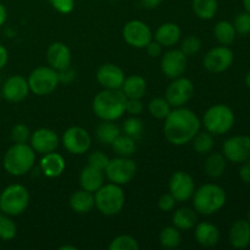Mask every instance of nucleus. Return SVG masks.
<instances>
[{
    "instance_id": "6e6552de",
    "label": "nucleus",
    "mask_w": 250,
    "mask_h": 250,
    "mask_svg": "<svg viewBox=\"0 0 250 250\" xmlns=\"http://www.w3.org/2000/svg\"><path fill=\"white\" fill-rule=\"evenodd\" d=\"M29 90L38 97H45L56 90L59 82L58 71L50 66H39L29 73L28 78Z\"/></svg>"
},
{
    "instance_id": "9d476101",
    "label": "nucleus",
    "mask_w": 250,
    "mask_h": 250,
    "mask_svg": "<svg viewBox=\"0 0 250 250\" xmlns=\"http://www.w3.org/2000/svg\"><path fill=\"white\" fill-rule=\"evenodd\" d=\"M61 143L65 150L72 155H83L90 149L92 137L83 127L72 126L63 132Z\"/></svg>"
},
{
    "instance_id": "f8f14e48",
    "label": "nucleus",
    "mask_w": 250,
    "mask_h": 250,
    "mask_svg": "<svg viewBox=\"0 0 250 250\" xmlns=\"http://www.w3.org/2000/svg\"><path fill=\"white\" fill-rule=\"evenodd\" d=\"M122 37L129 46L136 49H144L153 41V32L146 22L141 20H132L124 26Z\"/></svg>"
},
{
    "instance_id": "4c0bfd02",
    "label": "nucleus",
    "mask_w": 250,
    "mask_h": 250,
    "mask_svg": "<svg viewBox=\"0 0 250 250\" xmlns=\"http://www.w3.org/2000/svg\"><path fill=\"white\" fill-rule=\"evenodd\" d=\"M17 234V226L11 216L0 211V239L5 242L12 241Z\"/></svg>"
},
{
    "instance_id": "c03bdc74",
    "label": "nucleus",
    "mask_w": 250,
    "mask_h": 250,
    "mask_svg": "<svg viewBox=\"0 0 250 250\" xmlns=\"http://www.w3.org/2000/svg\"><path fill=\"white\" fill-rule=\"evenodd\" d=\"M54 10L63 15H67L75 9V0H49Z\"/></svg>"
},
{
    "instance_id": "f03ea898",
    "label": "nucleus",
    "mask_w": 250,
    "mask_h": 250,
    "mask_svg": "<svg viewBox=\"0 0 250 250\" xmlns=\"http://www.w3.org/2000/svg\"><path fill=\"white\" fill-rule=\"evenodd\" d=\"M126 100L121 89H103L93 99V112L102 121H116L126 112Z\"/></svg>"
},
{
    "instance_id": "1a4fd4ad",
    "label": "nucleus",
    "mask_w": 250,
    "mask_h": 250,
    "mask_svg": "<svg viewBox=\"0 0 250 250\" xmlns=\"http://www.w3.org/2000/svg\"><path fill=\"white\" fill-rule=\"evenodd\" d=\"M104 172L111 183L119 186L128 185L137 173V164L131 158L117 156L110 159Z\"/></svg>"
},
{
    "instance_id": "7ed1b4c3",
    "label": "nucleus",
    "mask_w": 250,
    "mask_h": 250,
    "mask_svg": "<svg viewBox=\"0 0 250 250\" xmlns=\"http://www.w3.org/2000/svg\"><path fill=\"white\" fill-rule=\"evenodd\" d=\"M37 153L27 143H15L10 146L2 159V166L9 175L20 177L33 168Z\"/></svg>"
},
{
    "instance_id": "f257e3e1",
    "label": "nucleus",
    "mask_w": 250,
    "mask_h": 250,
    "mask_svg": "<svg viewBox=\"0 0 250 250\" xmlns=\"http://www.w3.org/2000/svg\"><path fill=\"white\" fill-rule=\"evenodd\" d=\"M202 121L193 110L188 107H173L165 117L164 136L173 146H186L200 131Z\"/></svg>"
},
{
    "instance_id": "ea45409f",
    "label": "nucleus",
    "mask_w": 250,
    "mask_h": 250,
    "mask_svg": "<svg viewBox=\"0 0 250 250\" xmlns=\"http://www.w3.org/2000/svg\"><path fill=\"white\" fill-rule=\"evenodd\" d=\"M178 49H180L187 58L194 56L197 55L200 51V49H202V41H200L197 36H187L181 41V45Z\"/></svg>"
},
{
    "instance_id": "412c9836",
    "label": "nucleus",
    "mask_w": 250,
    "mask_h": 250,
    "mask_svg": "<svg viewBox=\"0 0 250 250\" xmlns=\"http://www.w3.org/2000/svg\"><path fill=\"white\" fill-rule=\"evenodd\" d=\"M39 168L45 177L56 178L62 175L65 171L66 161L61 154L51 151L42 156L39 161Z\"/></svg>"
},
{
    "instance_id": "58836bf2",
    "label": "nucleus",
    "mask_w": 250,
    "mask_h": 250,
    "mask_svg": "<svg viewBox=\"0 0 250 250\" xmlns=\"http://www.w3.org/2000/svg\"><path fill=\"white\" fill-rule=\"evenodd\" d=\"M138 241L129 234H120L109 244V250H139Z\"/></svg>"
},
{
    "instance_id": "2eb2a0df",
    "label": "nucleus",
    "mask_w": 250,
    "mask_h": 250,
    "mask_svg": "<svg viewBox=\"0 0 250 250\" xmlns=\"http://www.w3.org/2000/svg\"><path fill=\"white\" fill-rule=\"evenodd\" d=\"M222 154L231 163H244L250 159V137L233 136L224 142Z\"/></svg>"
},
{
    "instance_id": "4be33fe9",
    "label": "nucleus",
    "mask_w": 250,
    "mask_h": 250,
    "mask_svg": "<svg viewBox=\"0 0 250 250\" xmlns=\"http://www.w3.org/2000/svg\"><path fill=\"white\" fill-rule=\"evenodd\" d=\"M181 36L182 31L178 24L173 22H166L158 27L154 34V39L159 42L164 48H171L181 41Z\"/></svg>"
},
{
    "instance_id": "8fccbe9b",
    "label": "nucleus",
    "mask_w": 250,
    "mask_h": 250,
    "mask_svg": "<svg viewBox=\"0 0 250 250\" xmlns=\"http://www.w3.org/2000/svg\"><path fill=\"white\" fill-rule=\"evenodd\" d=\"M239 177L243 182H246L247 185H250V159L247 161H244L243 166L239 170Z\"/></svg>"
},
{
    "instance_id": "4468645a",
    "label": "nucleus",
    "mask_w": 250,
    "mask_h": 250,
    "mask_svg": "<svg viewBox=\"0 0 250 250\" xmlns=\"http://www.w3.org/2000/svg\"><path fill=\"white\" fill-rule=\"evenodd\" d=\"M195 192V183L192 176L186 171H176L168 181V193L177 202L183 203L192 199Z\"/></svg>"
},
{
    "instance_id": "473e14b6",
    "label": "nucleus",
    "mask_w": 250,
    "mask_h": 250,
    "mask_svg": "<svg viewBox=\"0 0 250 250\" xmlns=\"http://www.w3.org/2000/svg\"><path fill=\"white\" fill-rule=\"evenodd\" d=\"M112 150L115 151L117 156H124V158H131L137 150L136 139L121 133L114 142L111 143Z\"/></svg>"
},
{
    "instance_id": "6ab92c4d",
    "label": "nucleus",
    "mask_w": 250,
    "mask_h": 250,
    "mask_svg": "<svg viewBox=\"0 0 250 250\" xmlns=\"http://www.w3.org/2000/svg\"><path fill=\"white\" fill-rule=\"evenodd\" d=\"M95 77L104 89H121L126 76L121 67L115 63L107 62L98 68Z\"/></svg>"
},
{
    "instance_id": "dca6fc26",
    "label": "nucleus",
    "mask_w": 250,
    "mask_h": 250,
    "mask_svg": "<svg viewBox=\"0 0 250 250\" xmlns=\"http://www.w3.org/2000/svg\"><path fill=\"white\" fill-rule=\"evenodd\" d=\"M187 65L188 58L180 49H171L161 56V71L170 80L185 75Z\"/></svg>"
},
{
    "instance_id": "b1692460",
    "label": "nucleus",
    "mask_w": 250,
    "mask_h": 250,
    "mask_svg": "<svg viewBox=\"0 0 250 250\" xmlns=\"http://www.w3.org/2000/svg\"><path fill=\"white\" fill-rule=\"evenodd\" d=\"M105 175L104 171H100L92 166H85L80 173V186L82 189L90 193H95L104 185Z\"/></svg>"
},
{
    "instance_id": "6e6d98bb",
    "label": "nucleus",
    "mask_w": 250,
    "mask_h": 250,
    "mask_svg": "<svg viewBox=\"0 0 250 250\" xmlns=\"http://www.w3.org/2000/svg\"><path fill=\"white\" fill-rule=\"evenodd\" d=\"M243 5L246 7V11H248L250 14V0H243Z\"/></svg>"
},
{
    "instance_id": "a18cd8bd",
    "label": "nucleus",
    "mask_w": 250,
    "mask_h": 250,
    "mask_svg": "<svg viewBox=\"0 0 250 250\" xmlns=\"http://www.w3.org/2000/svg\"><path fill=\"white\" fill-rule=\"evenodd\" d=\"M176 203H177V200L173 198V195L171 194V193H165V194H163L159 198L158 207L161 211L170 212L175 209Z\"/></svg>"
},
{
    "instance_id": "f704fd0d",
    "label": "nucleus",
    "mask_w": 250,
    "mask_h": 250,
    "mask_svg": "<svg viewBox=\"0 0 250 250\" xmlns=\"http://www.w3.org/2000/svg\"><path fill=\"white\" fill-rule=\"evenodd\" d=\"M192 144L195 153H198L199 155H208L209 153H211L212 148H214V137L208 131H199L193 137Z\"/></svg>"
},
{
    "instance_id": "5701e85b",
    "label": "nucleus",
    "mask_w": 250,
    "mask_h": 250,
    "mask_svg": "<svg viewBox=\"0 0 250 250\" xmlns=\"http://www.w3.org/2000/svg\"><path fill=\"white\" fill-rule=\"evenodd\" d=\"M195 241L205 248L215 247L220 241V231L211 222H200L195 225Z\"/></svg>"
},
{
    "instance_id": "4d7b16f0",
    "label": "nucleus",
    "mask_w": 250,
    "mask_h": 250,
    "mask_svg": "<svg viewBox=\"0 0 250 250\" xmlns=\"http://www.w3.org/2000/svg\"><path fill=\"white\" fill-rule=\"evenodd\" d=\"M246 83H247V85L250 88V71L247 73V76H246Z\"/></svg>"
},
{
    "instance_id": "37998d69",
    "label": "nucleus",
    "mask_w": 250,
    "mask_h": 250,
    "mask_svg": "<svg viewBox=\"0 0 250 250\" xmlns=\"http://www.w3.org/2000/svg\"><path fill=\"white\" fill-rule=\"evenodd\" d=\"M234 29H236L237 34L241 36H247L250 33V14L248 11L242 12V14L237 15L233 22Z\"/></svg>"
},
{
    "instance_id": "5fc2aeb1",
    "label": "nucleus",
    "mask_w": 250,
    "mask_h": 250,
    "mask_svg": "<svg viewBox=\"0 0 250 250\" xmlns=\"http://www.w3.org/2000/svg\"><path fill=\"white\" fill-rule=\"evenodd\" d=\"M60 250H77V247L75 246H62L59 248Z\"/></svg>"
},
{
    "instance_id": "ddd939ff",
    "label": "nucleus",
    "mask_w": 250,
    "mask_h": 250,
    "mask_svg": "<svg viewBox=\"0 0 250 250\" xmlns=\"http://www.w3.org/2000/svg\"><path fill=\"white\" fill-rule=\"evenodd\" d=\"M233 51L229 46L220 45L210 49L203 58L205 70L211 73H222L233 63Z\"/></svg>"
},
{
    "instance_id": "393cba45",
    "label": "nucleus",
    "mask_w": 250,
    "mask_h": 250,
    "mask_svg": "<svg viewBox=\"0 0 250 250\" xmlns=\"http://www.w3.org/2000/svg\"><path fill=\"white\" fill-rule=\"evenodd\" d=\"M229 242L236 249H246L250 244V222L238 220L229 229Z\"/></svg>"
},
{
    "instance_id": "a19ab883",
    "label": "nucleus",
    "mask_w": 250,
    "mask_h": 250,
    "mask_svg": "<svg viewBox=\"0 0 250 250\" xmlns=\"http://www.w3.org/2000/svg\"><path fill=\"white\" fill-rule=\"evenodd\" d=\"M31 134V129L24 124L15 125L11 129V139L14 143H28Z\"/></svg>"
},
{
    "instance_id": "72a5a7b5",
    "label": "nucleus",
    "mask_w": 250,
    "mask_h": 250,
    "mask_svg": "<svg viewBox=\"0 0 250 250\" xmlns=\"http://www.w3.org/2000/svg\"><path fill=\"white\" fill-rule=\"evenodd\" d=\"M159 242H160V246L165 249L177 248L182 242L181 231L176 229L173 225L164 227L160 232V236H159Z\"/></svg>"
},
{
    "instance_id": "39448f33",
    "label": "nucleus",
    "mask_w": 250,
    "mask_h": 250,
    "mask_svg": "<svg viewBox=\"0 0 250 250\" xmlns=\"http://www.w3.org/2000/svg\"><path fill=\"white\" fill-rule=\"evenodd\" d=\"M95 208L100 214L105 216H115L122 211L126 203L122 186L115 183H104L97 192L94 193Z\"/></svg>"
},
{
    "instance_id": "864d4df0",
    "label": "nucleus",
    "mask_w": 250,
    "mask_h": 250,
    "mask_svg": "<svg viewBox=\"0 0 250 250\" xmlns=\"http://www.w3.org/2000/svg\"><path fill=\"white\" fill-rule=\"evenodd\" d=\"M7 20V10L4 5L0 2V27L4 26Z\"/></svg>"
},
{
    "instance_id": "20e7f679",
    "label": "nucleus",
    "mask_w": 250,
    "mask_h": 250,
    "mask_svg": "<svg viewBox=\"0 0 250 250\" xmlns=\"http://www.w3.org/2000/svg\"><path fill=\"white\" fill-rule=\"evenodd\" d=\"M193 199V209L198 214L210 216L219 212L226 204V192L224 188L214 183H207L195 189Z\"/></svg>"
},
{
    "instance_id": "09e8293b",
    "label": "nucleus",
    "mask_w": 250,
    "mask_h": 250,
    "mask_svg": "<svg viewBox=\"0 0 250 250\" xmlns=\"http://www.w3.org/2000/svg\"><path fill=\"white\" fill-rule=\"evenodd\" d=\"M144 49H146V54H148L150 58H159V56L163 55L164 46L154 39V41L149 42V44Z\"/></svg>"
},
{
    "instance_id": "c756f323",
    "label": "nucleus",
    "mask_w": 250,
    "mask_h": 250,
    "mask_svg": "<svg viewBox=\"0 0 250 250\" xmlns=\"http://www.w3.org/2000/svg\"><path fill=\"white\" fill-rule=\"evenodd\" d=\"M121 134V127L117 126L115 121H103L97 127L98 141L105 146H111L112 142Z\"/></svg>"
},
{
    "instance_id": "c9c22d12",
    "label": "nucleus",
    "mask_w": 250,
    "mask_h": 250,
    "mask_svg": "<svg viewBox=\"0 0 250 250\" xmlns=\"http://www.w3.org/2000/svg\"><path fill=\"white\" fill-rule=\"evenodd\" d=\"M171 105L167 100L163 97H156L151 99L148 104V111L153 117L158 120H165V117L170 114Z\"/></svg>"
},
{
    "instance_id": "49530a36",
    "label": "nucleus",
    "mask_w": 250,
    "mask_h": 250,
    "mask_svg": "<svg viewBox=\"0 0 250 250\" xmlns=\"http://www.w3.org/2000/svg\"><path fill=\"white\" fill-rule=\"evenodd\" d=\"M144 111V104L142 99H127L126 112L131 116H139Z\"/></svg>"
},
{
    "instance_id": "bb28decb",
    "label": "nucleus",
    "mask_w": 250,
    "mask_h": 250,
    "mask_svg": "<svg viewBox=\"0 0 250 250\" xmlns=\"http://www.w3.org/2000/svg\"><path fill=\"white\" fill-rule=\"evenodd\" d=\"M70 208L76 214H88L95 208L94 193H90L81 188L80 190L71 195Z\"/></svg>"
},
{
    "instance_id": "2f4dec72",
    "label": "nucleus",
    "mask_w": 250,
    "mask_h": 250,
    "mask_svg": "<svg viewBox=\"0 0 250 250\" xmlns=\"http://www.w3.org/2000/svg\"><path fill=\"white\" fill-rule=\"evenodd\" d=\"M214 36L221 45L229 46L236 39L237 32L233 23L229 21H220L214 27Z\"/></svg>"
},
{
    "instance_id": "0eeeda50",
    "label": "nucleus",
    "mask_w": 250,
    "mask_h": 250,
    "mask_svg": "<svg viewBox=\"0 0 250 250\" xmlns=\"http://www.w3.org/2000/svg\"><path fill=\"white\" fill-rule=\"evenodd\" d=\"M203 125L205 131L212 136H221L231 131L234 125V114L229 106L225 104H216L210 106L203 116Z\"/></svg>"
},
{
    "instance_id": "9b49d317",
    "label": "nucleus",
    "mask_w": 250,
    "mask_h": 250,
    "mask_svg": "<svg viewBox=\"0 0 250 250\" xmlns=\"http://www.w3.org/2000/svg\"><path fill=\"white\" fill-rule=\"evenodd\" d=\"M193 94H194L193 82L189 78L181 76L172 80V82L167 85L165 99L167 100L171 107H181L185 106L192 99Z\"/></svg>"
},
{
    "instance_id": "a878e982",
    "label": "nucleus",
    "mask_w": 250,
    "mask_h": 250,
    "mask_svg": "<svg viewBox=\"0 0 250 250\" xmlns=\"http://www.w3.org/2000/svg\"><path fill=\"white\" fill-rule=\"evenodd\" d=\"M127 99H142L146 93V81L141 75H131L125 78L121 87Z\"/></svg>"
},
{
    "instance_id": "3c124183",
    "label": "nucleus",
    "mask_w": 250,
    "mask_h": 250,
    "mask_svg": "<svg viewBox=\"0 0 250 250\" xmlns=\"http://www.w3.org/2000/svg\"><path fill=\"white\" fill-rule=\"evenodd\" d=\"M7 61H9V51L2 44H0V70L6 66Z\"/></svg>"
},
{
    "instance_id": "f3484780",
    "label": "nucleus",
    "mask_w": 250,
    "mask_h": 250,
    "mask_svg": "<svg viewBox=\"0 0 250 250\" xmlns=\"http://www.w3.org/2000/svg\"><path fill=\"white\" fill-rule=\"evenodd\" d=\"M29 146L37 154L44 155L51 151H56V149L60 146V138L54 129L43 127V128H38L32 132Z\"/></svg>"
},
{
    "instance_id": "cd10ccee",
    "label": "nucleus",
    "mask_w": 250,
    "mask_h": 250,
    "mask_svg": "<svg viewBox=\"0 0 250 250\" xmlns=\"http://www.w3.org/2000/svg\"><path fill=\"white\" fill-rule=\"evenodd\" d=\"M198 224V212L190 208H180L173 212L172 225L180 231H189Z\"/></svg>"
},
{
    "instance_id": "603ef678",
    "label": "nucleus",
    "mask_w": 250,
    "mask_h": 250,
    "mask_svg": "<svg viewBox=\"0 0 250 250\" xmlns=\"http://www.w3.org/2000/svg\"><path fill=\"white\" fill-rule=\"evenodd\" d=\"M164 0H141V4L144 9H148V10H154L156 9L158 6H160L161 2Z\"/></svg>"
},
{
    "instance_id": "79ce46f5",
    "label": "nucleus",
    "mask_w": 250,
    "mask_h": 250,
    "mask_svg": "<svg viewBox=\"0 0 250 250\" xmlns=\"http://www.w3.org/2000/svg\"><path fill=\"white\" fill-rule=\"evenodd\" d=\"M109 161V156L100 150L92 151V153L88 155V165L92 166V167L94 168H98V170L100 171H105Z\"/></svg>"
},
{
    "instance_id": "7c9ffc66",
    "label": "nucleus",
    "mask_w": 250,
    "mask_h": 250,
    "mask_svg": "<svg viewBox=\"0 0 250 250\" xmlns=\"http://www.w3.org/2000/svg\"><path fill=\"white\" fill-rule=\"evenodd\" d=\"M192 9L195 16L208 21L215 17L219 9V2L217 0H192Z\"/></svg>"
},
{
    "instance_id": "c85d7f7f",
    "label": "nucleus",
    "mask_w": 250,
    "mask_h": 250,
    "mask_svg": "<svg viewBox=\"0 0 250 250\" xmlns=\"http://www.w3.org/2000/svg\"><path fill=\"white\" fill-rule=\"evenodd\" d=\"M226 170V158L224 154L209 153L204 163V171L210 178L221 177Z\"/></svg>"
},
{
    "instance_id": "de8ad7c7",
    "label": "nucleus",
    "mask_w": 250,
    "mask_h": 250,
    "mask_svg": "<svg viewBox=\"0 0 250 250\" xmlns=\"http://www.w3.org/2000/svg\"><path fill=\"white\" fill-rule=\"evenodd\" d=\"M58 76L59 82L62 83V84H70V83H72L75 81L76 71L71 66H68V67L63 68V70L58 71Z\"/></svg>"
},
{
    "instance_id": "aec40b11",
    "label": "nucleus",
    "mask_w": 250,
    "mask_h": 250,
    "mask_svg": "<svg viewBox=\"0 0 250 250\" xmlns=\"http://www.w3.org/2000/svg\"><path fill=\"white\" fill-rule=\"evenodd\" d=\"M71 60H72V55H71L70 48L62 42H55L46 49V61H48V65L54 70L60 71L68 67L71 66Z\"/></svg>"
},
{
    "instance_id": "e433bc0d",
    "label": "nucleus",
    "mask_w": 250,
    "mask_h": 250,
    "mask_svg": "<svg viewBox=\"0 0 250 250\" xmlns=\"http://www.w3.org/2000/svg\"><path fill=\"white\" fill-rule=\"evenodd\" d=\"M144 132L143 121L138 116H129L128 119L125 120L121 127V133L131 137L133 139L141 138Z\"/></svg>"
},
{
    "instance_id": "a211bd4d",
    "label": "nucleus",
    "mask_w": 250,
    "mask_h": 250,
    "mask_svg": "<svg viewBox=\"0 0 250 250\" xmlns=\"http://www.w3.org/2000/svg\"><path fill=\"white\" fill-rule=\"evenodd\" d=\"M1 95L2 99H5L9 103H20L23 102L29 94V85L28 81L26 77L21 75L10 76L1 87Z\"/></svg>"
},
{
    "instance_id": "423d86ee",
    "label": "nucleus",
    "mask_w": 250,
    "mask_h": 250,
    "mask_svg": "<svg viewBox=\"0 0 250 250\" xmlns=\"http://www.w3.org/2000/svg\"><path fill=\"white\" fill-rule=\"evenodd\" d=\"M29 192L24 186L14 183L0 193V211L9 216L23 214L29 205Z\"/></svg>"
},
{
    "instance_id": "bf43d9fd",
    "label": "nucleus",
    "mask_w": 250,
    "mask_h": 250,
    "mask_svg": "<svg viewBox=\"0 0 250 250\" xmlns=\"http://www.w3.org/2000/svg\"><path fill=\"white\" fill-rule=\"evenodd\" d=\"M2 99V95H1V90H0V100Z\"/></svg>"
},
{
    "instance_id": "13d9d810",
    "label": "nucleus",
    "mask_w": 250,
    "mask_h": 250,
    "mask_svg": "<svg viewBox=\"0 0 250 250\" xmlns=\"http://www.w3.org/2000/svg\"><path fill=\"white\" fill-rule=\"evenodd\" d=\"M248 221L250 222V210H249V212H248Z\"/></svg>"
}]
</instances>
